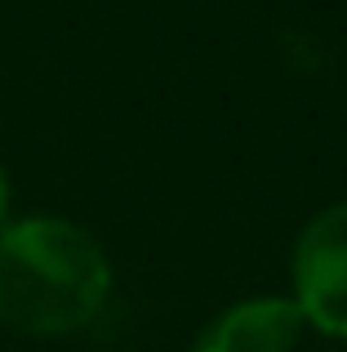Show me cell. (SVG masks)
Masks as SVG:
<instances>
[{
	"label": "cell",
	"mask_w": 347,
	"mask_h": 352,
	"mask_svg": "<svg viewBox=\"0 0 347 352\" xmlns=\"http://www.w3.org/2000/svg\"><path fill=\"white\" fill-rule=\"evenodd\" d=\"M112 294L103 245L67 219H18L0 232V321L18 335L58 339L85 330Z\"/></svg>",
	"instance_id": "obj_1"
},
{
	"label": "cell",
	"mask_w": 347,
	"mask_h": 352,
	"mask_svg": "<svg viewBox=\"0 0 347 352\" xmlns=\"http://www.w3.org/2000/svg\"><path fill=\"white\" fill-rule=\"evenodd\" d=\"M294 294L307 326L330 339H347V201L325 206L298 232L294 245Z\"/></svg>",
	"instance_id": "obj_2"
},
{
	"label": "cell",
	"mask_w": 347,
	"mask_h": 352,
	"mask_svg": "<svg viewBox=\"0 0 347 352\" xmlns=\"http://www.w3.org/2000/svg\"><path fill=\"white\" fill-rule=\"evenodd\" d=\"M303 312L294 299H245L236 308L218 312L196 335L191 352H294L303 335Z\"/></svg>",
	"instance_id": "obj_3"
},
{
	"label": "cell",
	"mask_w": 347,
	"mask_h": 352,
	"mask_svg": "<svg viewBox=\"0 0 347 352\" xmlns=\"http://www.w3.org/2000/svg\"><path fill=\"white\" fill-rule=\"evenodd\" d=\"M9 201H14V188H9V174L0 170V232L9 228Z\"/></svg>",
	"instance_id": "obj_4"
}]
</instances>
